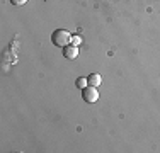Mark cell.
Instances as JSON below:
<instances>
[{
    "label": "cell",
    "instance_id": "1",
    "mask_svg": "<svg viewBox=\"0 0 160 153\" xmlns=\"http://www.w3.org/2000/svg\"><path fill=\"white\" fill-rule=\"evenodd\" d=\"M51 43L55 46H60V48H65V46H68L72 43V36L65 29H56L51 34Z\"/></svg>",
    "mask_w": 160,
    "mask_h": 153
},
{
    "label": "cell",
    "instance_id": "2",
    "mask_svg": "<svg viewBox=\"0 0 160 153\" xmlns=\"http://www.w3.org/2000/svg\"><path fill=\"white\" fill-rule=\"evenodd\" d=\"M82 97L87 104H92V102H97L99 99V92H97V87H92V85H87L85 89H82Z\"/></svg>",
    "mask_w": 160,
    "mask_h": 153
},
{
    "label": "cell",
    "instance_id": "3",
    "mask_svg": "<svg viewBox=\"0 0 160 153\" xmlns=\"http://www.w3.org/2000/svg\"><path fill=\"white\" fill-rule=\"evenodd\" d=\"M63 55H65V58H68V60L77 58V56H78V46H73V44L65 46V48H63Z\"/></svg>",
    "mask_w": 160,
    "mask_h": 153
},
{
    "label": "cell",
    "instance_id": "4",
    "mask_svg": "<svg viewBox=\"0 0 160 153\" xmlns=\"http://www.w3.org/2000/svg\"><path fill=\"white\" fill-rule=\"evenodd\" d=\"M87 82H89V85H92V87H99L101 82H102V76L99 73H90L89 76H87Z\"/></svg>",
    "mask_w": 160,
    "mask_h": 153
},
{
    "label": "cell",
    "instance_id": "5",
    "mask_svg": "<svg viewBox=\"0 0 160 153\" xmlns=\"http://www.w3.org/2000/svg\"><path fill=\"white\" fill-rule=\"evenodd\" d=\"M75 83H77V87H78V89H85V87L89 85L87 78H82V76H80V78H77V82H75Z\"/></svg>",
    "mask_w": 160,
    "mask_h": 153
},
{
    "label": "cell",
    "instance_id": "6",
    "mask_svg": "<svg viewBox=\"0 0 160 153\" xmlns=\"http://www.w3.org/2000/svg\"><path fill=\"white\" fill-rule=\"evenodd\" d=\"M80 43H82V37L80 36H72V44L73 46H78Z\"/></svg>",
    "mask_w": 160,
    "mask_h": 153
},
{
    "label": "cell",
    "instance_id": "7",
    "mask_svg": "<svg viewBox=\"0 0 160 153\" xmlns=\"http://www.w3.org/2000/svg\"><path fill=\"white\" fill-rule=\"evenodd\" d=\"M26 2L28 0H10V3H14V5H24Z\"/></svg>",
    "mask_w": 160,
    "mask_h": 153
}]
</instances>
